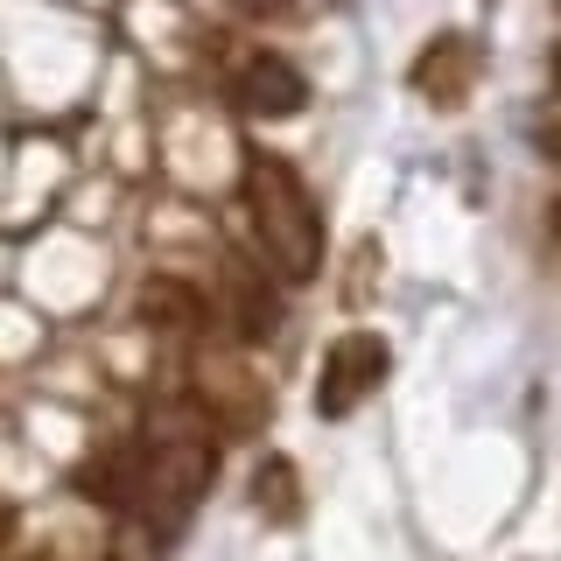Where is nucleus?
<instances>
[{
	"instance_id": "f257e3e1",
	"label": "nucleus",
	"mask_w": 561,
	"mask_h": 561,
	"mask_svg": "<svg viewBox=\"0 0 561 561\" xmlns=\"http://www.w3.org/2000/svg\"><path fill=\"white\" fill-rule=\"evenodd\" d=\"M210 478H218V428H210L190 400H169V408H154L148 435H140V449H134V505L127 513L169 548L190 526Z\"/></svg>"
},
{
	"instance_id": "7ed1b4c3",
	"label": "nucleus",
	"mask_w": 561,
	"mask_h": 561,
	"mask_svg": "<svg viewBox=\"0 0 561 561\" xmlns=\"http://www.w3.org/2000/svg\"><path fill=\"white\" fill-rule=\"evenodd\" d=\"M386 373H393V351H386L379 330H344V337L323 351V365H316V414L323 421L358 414L386 386Z\"/></svg>"
},
{
	"instance_id": "9b49d317",
	"label": "nucleus",
	"mask_w": 561,
	"mask_h": 561,
	"mask_svg": "<svg viewBox=\"0 0 561 561\" xmlns=\"http://www.w3.org/2000/svg\"><path fill=\"white\" fill-rule=\"evenodd\" d=\"M554 78H561V57H554Z\"/></svg>"
},
{
	"instance_id": "423d86ee",
	"label": "nucleus",
	"mask_w": 561,
	"mask_h": 561,
	"mask_svg": "<svg viewBox=\"0 0 561 561\" xmlns=\"http://www.w3.org/2000/svg\"><path fill=\"white\" fill-rule=\"evenodd\" d=\"M253 513L267 526L302 519V470H295V456H260L253 463Z\"/></svg>"
},
{
	"instance_id": "0eeeda50",
	"label": "nucleus",
	"mask_w": 561,
	"mask_h": 561,
	"mask_svg": "<svg viewBox=\"0 0 561 561\" xmlns=\"http://www.w3.org/2000/svg\"><path fill=\"white\" fill-rule=\"evenodd\" d=\"M225 295H232V330L245 344H260V337L280 330V295L267 288V280H253L245 267H232V288H225Z\"/></svg>"
},
{
	"instance_id": "6e6552de",
	"label": "nucleus",
	"mask_w": 561,
	"mask_h": 561,
	"mask_svg": "<svg viewBox=\"0 0 561 561\" xmlns=\"http://www.w3.org/2000/svg\"><path fill=\"white\" fill-rule=\"evenodd\" d=\"M140 316L162 323V330H197L204 323V295L183 288V280H148V288H140Z\"/></svg>"
},
{
	"instance_id": "39448f33",
	"label": "nucleus",
	"mask_w": 561,
	"mask_h": 561,
	"mask_svg": "<svg viewBox=\"0 0 561 561\" xmlns=\"http://www.w3.org/2000/svg\"><path fill=\"white\" fill-rule=\"evenodd\" d=\"M232 92H239L245 113H260V119H288V113H302V105H309V78H302V70H295L288 57L260 49V57H245V64H239Z\"/></svg>"
},
{
	"instance_id": "9d476101",
	"label": "nucleus",
	"mask_w": 561,
	"mask_h": 561,
	"mask_svg": "<svg viewBox=\"0 0 561 561\" xmlns=\"http://www.w3.org/2000/svg\"><path fill=\"white\" fill-rule=\"evenodd\" d=\"M540 148H548V154H554V162H561V127H554V134H540Z\"/></svg>"
},
{
	"instance_id": "1a4fd4ad",
	"label": "nucleus",
	"mask_w": 561,
	"mask_h": 561,
	"mask_svg": "<svg viewBox=\"0 0 561 561\" xmlns=\"http://www.w3.org/2000/svg\"><path fill=\"white\" fill-rule=\"evenodd\" d=\"M239 8H245V14H280L288 0H239Z\"/></svg>"
},
{
	"instance_id": "20e7f679",
	"label": "nucleus",
	"mask_w": 561,
	"mask_h": 561,
	"mask_svg": "<svg viewBox=\"0 0 561 561\" xmlns=\"http://www.w3.org/2000/svg\"><path fill=\"white\" fill-rule=\"evenodd\" d=\"M478 70H484L478 43L449 28V35H435V43L414 57V92L428 99V105H463V99H470V84H478Z\"/></svg>"
},
{
	"instance_id": "f03ea898",
	"label": "nucleus",
	"mask_w": 561,
	"mask_h": 561,
	"mask_svg": "<svg viewBox=\"0 0 561 561\" xmlns=\"http://www.w3.org/2000/svg\"><path fill=\"white\" fill-rule=\"evenodd\" d=\"M239 204H245V225H253V253L274 267V280H288V288L316 280V267H323V210H316L302 175L267 148H245Z\"/></svg>"
}]
</instances>
